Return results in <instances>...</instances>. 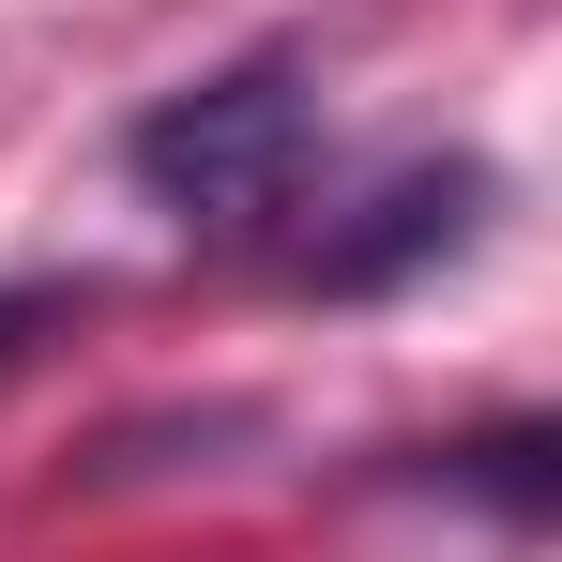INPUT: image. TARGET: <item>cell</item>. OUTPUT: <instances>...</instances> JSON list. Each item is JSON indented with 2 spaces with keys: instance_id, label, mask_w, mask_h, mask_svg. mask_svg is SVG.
Returning a JSON list of instances; mask_svg holds the SVG:
<instances>
[{
  "instance_id": "obj_1",
  "label": "cell",
  "mask_w": 562,
  "mask_h": 562,
  "mask_svg": "<svg viewBox=\"0 0 562 562\" xmlns=\"http://www.w3.org/2000/svg\"><path fill=\"white\" fill-rule=\"evenodd\" d=\"M122 168H137L153 213H183L198 244L274 228L304 198V168H319V77H304V46H244V61L183 77L168 106H137L122 122Z\"/></svg>"
},
{
  "instance_id": "obj_2",
  "label": "cell",
  "mask_w": 562,
  "mask_h": 562,
  "mask_svg": "<svg viewBox=\"0 0 562 562\" xmlns=\"http://www.w3.org/2000/svg\"><path fill=\"white\" fill-rule=\"evenodd\" d=\"M486 153H426V168H395V183L350 213V228H319V259L304 274L335 289V304H366V289H395V274H441L471 228H486Z\"/></svg>"
},
{
  "instance_id": "obj_3",
  "label": "cell",
  "mask_w": 562,
  "mask_h": 562,
  "mask_svg": "<svg viewBox=\"0 0 562 562\" xmlns=\"http://www.w3.org/2000/svg\"><path fill=\"white\" fill-rule=\"evenodd\" d=\"M457 471L486 486V502H517V517H548V426H486V441H457Z\"/></svg>"
},
{
  "instance_id": "obj_4",
  "label": "cell",
  "mask_w": 562,
  "mask_h": 562,
  "mask_svg": "<svg viewBox=\"0 0 562 562\" xmlns=\"http://www.w3.org/2000/svg\"><path fill=\"white\" fill-rule=\"evenodd\" d=\"M77 304H92V289H61V274H15V289H0V366H15V350H31L46 319H77Z\"/></svg>"
}]
</instances>
